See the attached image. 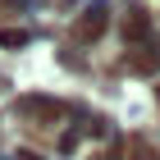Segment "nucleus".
<instances>
[{
  "mask_svg": "<svg viewBox=\"0 0 160 160\" xmlns=\"http://www.w3.org/2000/svg\"><path fill=\"white\" fill-rule=\"evenodd\" d=\"M105 18H110V14L101 9V5H96V9H87L82 18L73 23V37H78V41H96L101 32H105Z\"/></svg>",
  "mask_w": 160,
  "mask_h": 160,
  "instance_id": "obj_1",
  "label": "nucleus"
},
{
  "mask_svg": "<svg viewBox=\"0 0 160 160\" xmlns=\"http://www.w3.org/2000/svg\"><path fill=\"white\" fill-rule=\"evenodd\" d=\"M18 114H23V119H60L64 105H55L50 96H28L23 105H18Z\"/></svg>",
  "mask_w": 160,
  "mask_h": 160,
  "instance_id": "obj_2",
  "label": "nucleus"
},
{
  "mask_svg": "<svg viewBox=\"0 0 160 160\" xmlns=\"http://www.w3.org/2000/svg\"><path fill=\"white\" fill-rule=\"evenodd\" d=\"M119 32H123L128 41H142V37L151 32V14H147V9H128V18H123Z\"/></svg>",
  "mask_w": 160,
  "mask_h": 160,
  "instance_id": "obj_3",
  "label": "nucleus"
},
{
  "mask_svg": "<svg viewBox=\"0 0 160 160\" xmlns=\"http://www.w3.org/2000/svg\"><path fill=\"white\" fill-rule=\"evenodd\" d=\"M128 64H133V73H156L160 69V50H142V55H133Z\"/></svg>",
  "mask_w": 160,
  "mask_h": 160,
  "instance_id": "obj_4",
  "label": "nucleus"
},
{
  "mask_svg": "<svg viewBox=\"0 0 160 160\" xmlns=\"http://www.w3.org/2000/svg\"><path fill=\"white\" fill-rule=\"evenodd\" d=\"M128 160H160L156 147H147L142 137H128Z\"/></svg>",
  "mask_w": 160,
  "mask_h": 160,
  "instance_id": "obj_5",
  "label": "nucleus"
},
{
  "mask_svg": "<svg viewBox=\"0 0 160 160\" xmlns=\"http://www.w3.org/2000/svg\"><path fill=\"white\" fill-rule=\"evenodd\" d=\"M0 41H5V46H23L28 37H23V32H0Z\"/></svg>",
  "mask_w": 160,
  "mask_h": 160,
  "instance_id": "obj_6",
  "label": "nucleus"
},
{
  "mask_svg": "<svg viewBox=\"0 0 160 160\" xmlns=\"http://www.w3.org/2000/svg\"><path fill=\"white\" fill-rule=\"evenodd\" d=\"M18 160H41V156H32V151H23V156H18Z\"/></svg>",
  "mask_w": 160,
  "mask_h": 160,
  "instance_id": "obj_7",
  "label": "nucleus"
},
{
  "mask_svg": "<svg viewBox=\"0 0 160 160\" xmlns=\"http://www.w3.org/2000/svg\"><path fill=\"white\" fill-rule=\"evenodd\" d=\"M92 160H110V151H101V156H92Z\"/></svg>",
  "mask_w": 160,
  "mask_h": 160,
  "instance_id": "obj_8",
  "label": "nucleus"
},
{
  "mask_svg": "<svg viewBox=\"0 0 160 160\" xmlns=\"http://www.w3.org/2000/svg\"><path fill=\"white\" fill-rule=\"evenodd\" d=\"M156 96H160V92H156Z\"/></svg>",
  "mask_w": 160,
  "mask_h": 160,
  "instance_id": "obj_9",
  "label": "nucleus"
}]
</instances>
